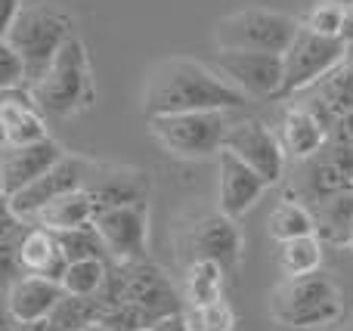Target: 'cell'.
Returning a JSON list of instances; mask_svg holds the SVG:
<instances>
[{
  "mask_svg": "<svg viewBox=\"0 0 353 331\" xmlns=\"http://www.w3.org/2000/svg\"><path fill=\"white\" fill-rule=\"evenodd\" d=\"M248 105V99L230 87L211 65L192 56L161 59L146 74L140 93V109L146 118L183 115V111H236Z\"/></svg>",
  "mask_w": 353,
  "mask_h": 331,
  "instance_id": "cell-1",
  "label": "cell"
},
{
  "mask_svg": "<svg viewBox=\"0 0 353 331\" xmlns=\"http://www.w3.org/2000/svg\"><path fill=\"white\" fill-rule=\"evenodd\" d=\"M41 115L53 121H68L93 109L97 103V78H93L90 50L78 34L62 43L47 72L28 87Z\"/></svg>",
  "mask_w": 353,
  "mask_h": 331,
  "instance_id": "cell-2",
  "label": "cell"
},
{
  "mask_svg": "<svg viewBox=\"0 0 353 331\" xmlns=\"http://www.w3.org/2000/svg\"><path fill=\"white\" fill-rule=\"evenodd\" d=\"M270 316L285 331H323L344 316V295L329 273L279 279L270 295Z\"/></svg>",
  "mask_w": 353,
  "mask_h": 331,
  "instance_id": "cell-3",
  "label": "cell"
},
{
  "mask_svg": "<svg viewBox=\"0 0 353 331\" xmlns=\"http://www.w3.org/2000/svg\"><path fill=\"white\" fill-rule=\"evenodd\" d=\"M72 37H74V22L65 10L43 3V0H25L19 16L12 19L10 34H6V43L22 62L25 90L47 72L53 56Z\"/></svg>",
  "mask_w": 353,
  "mask_h": 331,
  "instance_id": "cell-4",
  "label": "cell"
},
{
  "mask_svg": "<svg viewBox=\"0 0 353 331\" xmlns=\"http://www.w3.org/2000/svg\"><path fill=\"white\" fill-rule=\"evenodd\" d=\"M298 31V19L270 6H245L226 12L214 25V47L236 53H273L282 56Z\"/></svg>",
  "mask_w": 353,
  "mask_h": 331,
  "instance_id": "cell-5",
  "label": "cell"
},
{
  "mask_svg": "<svg viewBox=\"0 0 353 331\" xmlns=\"http://www.w3.org/2000/svg\"><path fill=\"white\" fill-rule=\"evenodd\" d=\"M149 136L180 161H205L223 152V136L230 127L226 111H183V115L146 118Z\"/></svg>",
  "mask_w": 353,
  "mask_h": 331,
  "instance_id": "cell-6",
  "label": "cell"
},
{
  "mask_svg": "<svg viewBox=\"0 0 353 331\" xmlns=\"http://www.w3.org/2000/svg\"><path fill=\"white\" fill-rule=\"evenodd\" d=\"M344 62V43L338 37H319L310 34L298 25L292 43L282 53V84L276 99L294 96L301 90L316 87L323 78H329Z\"/></svg>",
  "mask_w": 353,
  "mask_h": 331,
  "instance_id": "cell-7",
  "label": "cell"
},
{
  "mask_svg": "<svg viewBox=\"0 0 353 331\" xmlns=\"http://www.w3.org/2000/svg\"><path fill=\"white\" fill-rule=\"evenodd\" d=\"M183 242H180V257L183 264L192 260H211L230 276L242 264V229L236 220L217 214H192L186 217V226H180Z\"/></svg>",
  "mask_w": 353,
  "mask_h": 331,
  "instance_id": "cell-8",
  "label": "cell"
},
{
  "mask_svg": "<svg viewBox=\"0 0 353 331\" xmlns=\"http://www.w3.org/2000/svg\"><path fill=\"white\" fill-rule=\"evenodd\" d=\"M118 303H128L143 328H149L152 322L165 319L171 313L186 310L183 295H176L171 276L161 266H155L152 260L121 266V301Z\"/></svg>",
  "mask_w": 353,
  "mask_h": 331,
  "instance_id": "cell-9",
  "label": "cell"
},
{
  "mask_svg": "<svg viewBox=\"0 0 353 331\" xmlns=\"http://www.w3.org/2000/svg\"><path fill=\"white\" fill-rule=\"evenodd\" d=\"M93 226L105 245L109 264L128 266L149 260V202L99 211Z\"/></svg>",
  "mask_w": 353,
  "mask_h": 331,
  "instance_id": "cell-10",
  "label": "cell"
},
{
  "mask_svg": "<svg viewBox=\"0 0 353 331\" xmlns=\"http://www.w3.org/2000/svg\"><path fill=\"white\" fill-rule=\"evenodd\" d=\"M223 152H230L236 161L251 167L267 186L279 183L285 173V152L279 146V136L270 124L257 121V118L230 121L223 136Z\"/></svg>",
  "mask_w": 353,
  "mask_h": 331,
  "instance_id": "cell-11",
  "label": "cell"
},
{
  "mask_svg": "<svg viewBox=\"0 0 353 331\" xmlns=\"http://www.w3.org/2000/svg\"><path fill=\"white\" fill-rule=\"evenodd\" d=\"M211 68L236 87L245 99H276L282 84V56L273 53H236V50H217Z\"/></svg>",
  "mask_w": 353,
  "mask_h": 331,
  "instance_id": "cell-12",
  "label": "cell"
},
{
  "mask_svg": "<svg viewBox=\"0 0 353 331\" xmlns=\"http://www.w3.org/2000/svg\"><path fill=\"white\" fill-rule=\"evenodd\" d=\"M84 189L93 202V211L99 214V211H109V208L149 202V173L140 171V167H130V164H103V161H90Z\"/></svg>",
  "mask_w": 353,
  "mask_h": 331,
  "instance_id": "cell-13",
  "label": "cell"
},
{
  "mask_svg": "<svg viewBox=\"0 0 353 331\" xmlns=\"http://www.w3.org/2000/svg\"><path fill=\"white\" fill-rule=\"evenodd\" d=\"M87 167H90V161H87V158H78V155L68 152L65 158H62L59 164L50 167L43 177H37L34 183L25 186L22 192H16L12 198H6V202H10V211H12V214H16L22 223H28L31 217H34L37 211L43 208V204L56 202V198L65 195V192L84 189Z\"/></svg>",
  "mask_w": 353,
  "mask_h": 331,
  "instance_id": "cell-14",
  "label": "cell"
},
{
  "mask_svg": "<svg viewBox=\"0 0 353 331\" xmlns=\"http://www.w3.org/2000/svg\"><path fill=\"white\" fill-rule=\"evenodd\" d=\"M65 155L68 152L53 136H47L41 142H31V146H16L0 152V195L12 198L25 186L34 183L37 177H43L53 164H59Z\"/></svg>",
  "mask_w": 353,
  "mask_h": 331,
  "instance_id": "cell-15",
  "label": "cell"
},
{
  "mask_svg": "<svg viewBox=\"0 0 353 331\" xmlns=\"http://www.w3.org/2000/svg\"><path fill=\"white\" fill-rule=\"evenodd\" d=\"M267 192V183L230 152L217 155V211L230 220H242Z\"/></svg>",
  "mask_w": 353,
  "mask_h": 331,
  "instance_id": "cell-16",
  "label": "cell"
},
{
  "mask_svg": "<svg viewBox=\"0 0 353 331\" xmlns=\"http://www.w3.org/2000/svg\"><path fill=\"white\" fill-rule=\"evenodd\" d=\"M276 136L285 152V161H310L329 142V124H323V118L310 105H288Z\"/></svg>",
  "mask_w": 353,
  "mask_h": 331,
  "instance_id": "cell-17",
  "label": "cell"
},
{
  "mask_svg": "<svg viewBox=\"0 0 353 331\" xmlns=\"http://www.w3.org/2000/svg\"><path fill=\"white\" fill-rule=\"evenodd\" d=\"M0 127L6 134V149L31 146V142H41L50 136L47 118L41 115V109L34 105L25 87L0 93Z\"/></svg>",
  "mask_w": 353,
  "mask_h": 331,
  "instance_id": "cell-18",
  "label": "cell"
},
{
  "mask_svg": "<svg viewBox=\"0 0 353 331\" xmlns=\"http://www.w3.org/2000/svg\"><path fill=\"white\" fill-rule=\"evenodd\" d=\"M3 295H6V307H10V316L16 325L50 319L56 303L62 301L59 282H50L43 276H19Z\"/></svg>",
  "mask_w": 353,
  "mask_h": 331,
  "instance_id": "cell-19",
  "label": "cell"
},
{
  "mask_svg": "<svg viewBox=\"0 0 353 331\" xmlns=\"http://www.w3.org/2000/svg\"><path fill=\"white\" fill-rule=\"evenodd\" d=\"M16 257H19V273L22 276H43L50 282H59L65 273V257L59 251V242L53 233L41 226H28L19 235L16 245Z\"/></svg>",
  "mask_w": 353,
  "mask_h": 331,
  "instance_id": "cell-20",
  "label": "cell"
},
{
  "mask_svg": "<svg viewBox=\"0 0 353 331\" xmlns=\"http://www.w3.org/2000/svg\"><path fill=\"white\" fill-rule=\"evenodd\" d=\"M93 214H97V211H93V202H90V195H87V189H74V192L59 195L56 202L43 204L28 220V226H41L56 235V233H65V229L90 223Z\"/></svg>",
  "mask_w": 353,
  "mask_h": 331,
  "instance_id": "cell-21",
  "label": "cell"
},
{
  "mask_svg": "<svg viewBox=\"0 0 353 331\" xmlns=\"http://www.w3.org/2000/svg\"><path fill=\"white\" fill-rule=\"evenodd\" d=\"M223 285L226 273L211 260H192L186 264V276H183V307L195 310L205 303L223 301Z\"/></svg>",
  "mask_w": 353,
  "mask_h": 331,
  "instance_id": "cell-22",
  "label": "cell"
},
{
  "mask_svg": "<svg viewBox=\"0 0 353 331\" xmlns=\"http://www.w3.org/2000/svg\"><path fill=\"white\" fill-rule=\"evenodd\" d=\"M267 233L276 242H292V239H304V235H316V220L313 211L307 208L298 198H282L267 217Z\"/></svg>",
  "mask_w": 353,
  "mask_h": 331,
  "instance_id": "cell-23",
  "label": "cell"
},
{
  "mask_svg": "<svg viewBox=\"0 0 353 331\" xmlns=\"http://www.w3.org/2000/svg\"><path fill=\"white\" fill-rule=\"evenodd\" d=\"M316 220V239L329 242H350L353 239V189H344L338 195L319 202V211L313 214Z\"/></svg>",
  "mask_w": 353,
  "mask_h": 331,
  "instance_id": "cell-24",
  "label": "cell"
},
{
  "mask_svg": "<svg viewBox=\"0 0 353 331\" xmlns=\"http://www.w3.org/2000/svg\"><path fill=\"white\" fill-rule=\"evenodd\" d=\"M276 266H279L282 279L310 276V273H316L323 266V242L316 235L282 242L279 251H276Z\"/></svg>",
  "mask_w": 353,
  "mask_h": 331,
  "instance_id": "cell-25",
  "label": "cell"
},
{
  "mask_svg": "<svg viewBox=\"0 0 353 331\" xmlns=\"http://www.w3.org/2000/svg\"><path fill=\"white\" fill-rule=\"evenodd\" d=\"M105 273H109L105 260H74V264H65L59 288L68 297H97L105 282Z\"/></svg>",
  "mask_w": 353,
  "mask_h": 331,
  "instance_id": "cell-26",
  "label": "cell"
},
{
  "mask_svg": "<svg viewBox=\"0 0 353 331\" xmlns=\"http://www.w3.org/2000/svg\"><path fill=\"white\" fill-rule=\"evenodd\" d=\"M56 242H59V251L65 257V264H74V260H105L109 264V254H105V245L99 239L93 220L84 223V226L56 233Z\"/></svg>",
  "mask_w": 353,
  "mask_h": 331,
  "instance_id": "cell-27",
  "label": "cell"
},
{
  "mask_svg": "<svg viewBox=\"0 0 353 331\" xmlns=\"http://www.w3.org/2000/svg\"><path fill=\"white\" fill-rule=\"evenodd\" d=\"M99 319V303L97 297H68L62 295V301L56 303L50 325L56 331H84L90 322Z\"/></svg>",
  "mask_w": 353,
  "mask_h": 331,
  "instance_id": "cell-28",
  "label": "cell"
},
{
  "mask_svg": "<svg viewBox=\"0 0 353 331\" xmlns=\"http://www.w3.org/2000/svg\"><path fill=\"white\" fill-rule=\"evenodd\" d=\"M341 16H344V0H316L310 10L298 19V25L310 34L319 37H338L341 31Z\"/></svg>",
  "mask_w": 353,
  "mask_h": 331,
  "instance_id": "cell-29",
  "label": "cell"
},
{
  "mask_svg": "<svg viewBox=\"0 0 353 331\" xmlns=\"http://www.w3.org/2000/svg\"><path fill=\"white\" fill-rule=\"evenodd\" d=\"M186 319L192 331H236V310L230 307V301H214L205 303V307L186 310Z\"/></svg>",
  "mask_w": 353,
  "mask_h": 331,
  "instance_id": "cell-30",
  "label": "cell"
},
{
  "mask_svg": "<svg viewBox=\"0 0 353 331\" xmlns=\"http://www.w3.org/2000/svg\"><path fill=\"white\" fill-rule=\"evenodd\" d=\"M25 87V72L19 56L12 53V47L6 41H0V93L6 90H19Z\"/></svg>",
  "mask_w": 353,
  "mask_h": 331,
  "instance_id": "cell-31",
  "label": "cell"
},
{
  "mask_svg": "<svg viewBox=\"0 0 353 331\" xmlns=\"http://www.w3.org/2000/svg\"><path fill=\"white\" fill-rule=\"evenodd\" d=\"M16 245H19V239H6V242H0V291H6L19 276H22V273H19Z\"/></svg>",
  "mask_w": 353,
  "mask_h": 331,
  "instance_id": "cell-32",
  "label": "cell"
},
{
  "mask_svg": "<svg viewBox=\"0 0 353 331\" xmlns=\"http://www.w3.org/2000/svg\"><path fill=\"white\" fill-rule=\"evenodd\" d=\"M25 233V223L19 220L16 214L10 211V202H6L3 195H0V242L6 239H19V235Z\"/></svg>",
  "mask_w": 353,
  "mask_h": 331,
  "instance_id": "cell-33",
  "label": "cell"
},
{
  "mask_svg": "<svg viewBox=\"0 0 353 331\" xmlns=\"http://www.w3.org/2000/svg\"><path fill=\"white\" fill-rule=\"evenodd\" d=\"M22 3L25 0H0V41H6V34L12 28V19L19 16Z\"/></svg>",
  "mask_w": 353,
  "mask_h": 331,
  "instance_id": "cell-34",
  "label": "cell"
},
{
  "mask_svg": "<svg viewBox=\"0 0 353 331\" xmlns=\"http://www.w3.org/2000/svg\"><path fill=\"white\" fill-rule=\"evenodd\" d=\"M335 140L338 146L353 149V111H344V115L335 118Z\"/></svg>",
  "mask_w": 353,
  "mask_h": 331,
  "instance_id": "cell-35",
  "label": "cell"
},
{
  "mask_svg": "<svg viewBox=\"0 0 353 331\" xmlns=\"http://www.w3.org/2000/svg\"><path fill=\"white\" fill-rule=\"evenodd\" d=\"M149 331H192V325H189V319H186V310H180V313H171V316H165V319L152 322Z\"/></svg>",
  "mask_w": 353,
  "mask_h": 331,
  "instance_id": "cell-36",
  "label": "cell"
},
{
  "mask_svg": "<svg viewBox=\"0 0 353 331\" xmlns=\"http://www.w3.org/2000/svg\"><path fill=\"white\" fill-rule=\"evenodd\" d=\"M338 41H341L344 47H353V0H344V16H341Z\"/></svg>",
  "mask_w": 353,
  "mask_h": 331,
  "instance_id": "cell-37",
  "label": "cell"
},
{
  "mask_svg": "<svg viewBox=\"0 0 353 331\" xmlns=\"http://www.w3.org/2000/svg\"><path fill=\"white\" fill-rule=\"evenodd\" d=\"M0 331H16V322L10 316V307H6V295L0 291Z\"/></svg>",
  "mask_w": 353,
  "mask_h": 331,
  "instance_id": "cell-38",
  "label": "cell"
},
{
  "mask_svg": "<svg viewBox=\"0 0 353 331\" xmlns=\"http://www.w3.org/2000/svg\"><path fill=\"white\" fill-rule=\"evenodd\" d=\"M16 331H56L50 325V319H41V322H25V325H16Z\"/></svg>",
  "mask_w": 353,
  "mask_h": 331,
  "instance_id": "cell-39",
  "label": "cell"
},
{
  "mask_svg": "<svg viewBox=\"0 0 353 331\" xmlns=\"http://www.w3.org/2000/svg\"><path fill=\"white\" fill-rule=\"evenodd\" d=\"M84 331H115V328L105 325V322H90V325H87Z\"/></svg>",
  "mask_w": 353,
  "mask_h": 331,
  "instance_id": "cell-40",
  "label": "cell"
},
{
  "mask_svg": "<svg viewBox=\"0 0 353 331\" xmlns=\"http://www.w3.org/2000/svg\"><path fill=\"white\" fill-rule=\"evenodd\" d=\"M344 62L353 68V47H344Z\"/></svg>",
  "mask_w": 353,
  "mask_h": 331,
  "instance_id": "cell-41",
  "label": "cell"
},
{
  "mask_svg": "<svg viewBox=\"0 0 353 331\" xmlns=\"http://www.w3.org/2000/svg\"><path fill=\"white\" fill-rule=\"evenodd\" d=\"M0 152H6V134H3V127H0Z\"/></svg>",
  "mask_w": 353,
  "mask_h": 331,
  "instance_id": "cell-42",
  "label": "cell"
},
{
  "mask_svg": "<svg viewBox=\"0 0 353 331\" xmlns=\"http://www.w3.org/2000/svg\"><path fill=\"white\" fill-rule=\"evenodd\" d=\"M134 331H149V328H134Z\"/></svg>",
  "mask_w": 353,
  "mask_h": 331,
  "instance_id": "cell-43",
  "label": "cell"
}]
</instances>
